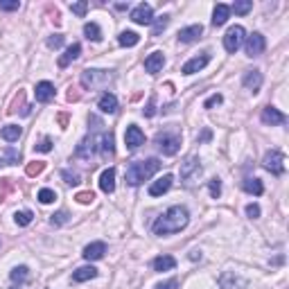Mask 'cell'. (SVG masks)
Segmentation results:
<instances>
[{"label": "cell", "instance_id": "cell-1", "mask_svg": "<svg viewBox=\"0 0 289 289\" xmlns=\"http://www.w3.org/2000/svg\"><path fill=\"white\" fill-rule=\"evenodd\" d=\"M190 215L183 206H172L170 210L165 212L163 217H158L156 224H154V233L156 235H172V233H179L188 226Z\"/></svg>", "mask_w": 289, "mask_h": 289}, {"label": "cell", "instance_id": "cell-2", "mask_svg": "<svg viewBox=\"0 0 289 289\" xmlns=\"http://www.w3.org/2000/svg\"><path fill=\"white\" fill-rule=\"evenodd\" d=\"M161 167V161L158 158H147V161H138V163H131L124 172V179L129 185H140L142 181H147L149 176H154Z\"/></svg>", "mask_w": 289, "mask_h": 289}, {"label": "cell", "instance_id": "cell-3", "mask_svg": "<svg viewBox=\"0 0 289 289\" xmlns=\"http://www.w3.org/2000/svg\"><path fill=\"white\" fill-rule=\"evenodd\" d=\"M111 81V72L108 70H84L81 72V86L86 88H99Z\"/></svg>", "mask_w": 289, "mask_h": 289}, {"label": "cell", "instance_id": "cell-4", "mask_svg": "<svg viewBox=\"0 0 289 289\" xmlns=\"http://www.w3.org/2000/svg\"><path fill=\"white\" fill-rule=\"evenodd\" d=\"M262 165H264V170H269L271 174L280 176L284 172V156H282V152H278V149H271V152H266Z\"/></svg>", "mask_w": 289, "mask_h": 289}, {"label": "cell", "instance_id": "cell-5", "mask_svg": "<svg viewBox=\"0 0 289 289\" xmlns=\"http://www.w3.org/2000/svg\"><path fill=\"white\" fill-rule=\"evenodd\" d=\"M244 43V27L242 25H233L228 32H226V36H224V48H226V52H237L239 50V45Z\"/></svg>", "mask_w": 289, "mask_h": 289}, {"label": "cell", "instance_id": "cell-6", "mask_svg": "<svg viewBox=\"0 0 289 289\" xmlns=\"http://www.w3.org/2000/svg\"><path fill=\"white\" fill-rule=\"evenodd\" d=\"M201 174V165H199V158L197 156H190L188 161L181 165V179H183L185 185H192L194 179H199Z\"/></svg>", "mask_w": 289, "mask_h": 289}, {"label": "cell", "instance_id": "cell-7", "mask_svg": "<svg viewBox=\"0 0 289 289\" xmlns=\"http://www.w3.org/2000/svg\"><path fill=\"white\" fill-rule=\"evenodd\" d=\"M181 147V135L179 133H163L158 135V149H161L165 156H174Z\"/></svg>", "mask_w": 289, "mask_h": 289}, {"label": "cell", "instance_id": "cell-8", "mask_svg": "<svg viewBox=\"0 0 289 289\" xmlns=\"http://www.w3.org/2000/svg\"><path fill=\"white\" fill-rule=\"evenodd\" d=\"M131 21L138 23V25H152V23H154V9H152V5L140 3L138 7L131 12Z\"/></svg>", "mask_w": 289, "mask_h": 289}, {"label": "cell", "instance_id": "cell-9", "mask_svg": "<svg viewBox=\"0 0 289 289\" xmlns=\"http://www.w3.org/2000/svg\"><path fill=\"white\" fill-rule=\"evenodd\" d=\"M115 156V147H113V133H102L97 144V158L99 161H111Z\"/></svg>", "mask_w": 289, "mask_h": 289}, {"label": "cell", "instance_id": "cell-10", "mask_svg": "<svg viewBox=\"0 0 289 289\" xmlns=\"http://www.w3.org/2000/svg\"><path fill=\"white\" fill-rule=\"evenodd\" d=\"M244 48H246V54H248V57H260V54L264 52V48H266V41H264V36H262L260 32H255V34H251V36L246 39Z\"/></svg>", "mask_w": 289, "mask_h": 289}, {"label": "cell", "instance_id": "cell-11", "mask_svg": "<svg viewBox=\"0 0 289 289\" xmlns=\"http://www.w3.org/2000/svg\"><path fill=\"white\" fill-rule=\"evenodd\" d=\"M124 142H126V147H129V149H138L140 144L144 142V133L140 131V126H135V124H129V126H126Z\"/></svg>", "mask_w": 289, "mask_h": 289}, {"label": "cell", "instance_id": "cell-12", "mask_svg": "<svg viewBox=\"0 0 289 289\" xmlns=\"http://www.w3.org/2000/svg\"><path fill=\"white\" fill-rule=\"evenodd\" d=\"M262 122H264V124H271V126L284 124V122H287V115L273 106H266V108H262Z\"/></svg>", "mask_w": 289, "mask_h": 289}, {"label": "cell", "instance_id": "cell-13", "mask_svg": "<svg viewBox=\"0 0 289 289\" xmlns=\"http://www.w3.org/2000/svg\"><path fill=\"white\" fill-rule=\"evenodd\" d=\"M208 61H210V57L208 54H199V57H192L188 63H185L181 70H183V75H194V72L203 70V68L208 66Z\"/></svg>", "mask_w": 289, "mask_h": 289}, {"label": "cell", "instance_id": "cell-14", "mask_svg": "<svg viewBox=\"0 0 289 289\" xmlns=\"http://www.w3.org/2000/svg\"><path fill=\"white\" fill-rule=\"evenodd\" d=\"M242 84H244V88H248V90H260V86H262V72L260 70H246L244 72V77H242Z\"/></svg>", "mask_w": 289, "mask_h": 289}, {"label": "cell", "instance_id": "cell-15", "mask_svg": "<svg viewBox=\"0 0 289 289\" xmlns=\"http://www.w3.org/2000/svg\"><path fill=\"white\" fill-rule=\"evenodd\" d=\"M36 102H52L54 99V86L50 84V81H41V84H36Z\"/></svg>", "mask_w": 289, "mask_h": 289}, {"label": "cell", "instance_id": "cell-16", "mask_svg": "<svg viewBox=\"0 0 289 289\" xmlns=\"http://www.w3.org/2000/svg\"><path fill=\"white\" fill-rule=\"evenodd\" d=\"M163 66H165V57H163V52H152L147 59H144V70L152 72V75H156Z\"/></svg>", "mask_w": 289, "mask_h": 289}, {"label": "cell", "instance_id": "cell-17", "mask_svg": "<svg viewBox=\"0 0 289 289\" xmlns=\"http://www.w3.org/2000/svg\"><path fill=\"white\" fill-rule=\"evenodd\" d=\"M172 174H165L163 176V179H158L156 183H152L149 185V194H152V197H161V194H165L167 190L172 188Z\"/></svg>", "mask_w": 289, "mask_h": 289}, {"label": "cell", "instance_id": "cell-18", "mask_svg": "<svg viewBox=\"0 0 289 289\" xmlns=\"http://www.w3.org/2000/svg\"><path fill=\"white\" fill-rule=\"evenodd\" d=\"M99 188L106 194H111L113 190H115V170H113V167L102 172V176H99Z\"/></svg>", "mask_w": 289, "mask_h": 289}, {"label": "cell", "instance_id": "cell-19", "mask_svg": "<svg viewBox=\"0 0 289 289\" xmlns=\"http://www.w3.org/2000/svg\"><path fill=\"white\" fill-rule=\"evenodd\" d=\"M104 253H106V244L104 242H93L84 248V257L86 260H102Z\"/></svg>", "mask_w": 289, "mask_h": 289}, {"label": "cell", "instance_id": "cell-20", "mask_svg": "<svg viewBox=\"0 0 289 289\" xmlns=\"http://www.w3.org/2000/svg\"><path fill=\"white\" fill-rule=\"evenodd\" d=\"M201 34H203L201 25H190V27H185V30L179 32V41L181 43H192V41H197Z\"/></svg>", "mask_w": 289, "mask_h": 289}, {"label": "cell", "instance_id": "cell-21", "mask_svg": "<svg viewBox=\"0 0 289 289\" xmlns=\"http://www.w3.org/2000/svg\"><path fill=\"white\" fill-rule=\"evenodd\" d=\"M79 54H81V45H79V43H72L70 48L66 50V54H63V57H59V68L70 66V63L75 61V59L79 57Z\"/></svg>", "mask_w": 289, "mask_h": 289}, {"label": "cell", "instance_id": "cell-22", "mask_svg": "<svg viewBox=\"0 0 289 289\" xmlns=\"http://www.w3.org/2000/svg\"><path fill=\"white\" fill-rule=\"evenodd\" d=\"M230 16V7L228 5H217L215 12H212V25L215 27H221Z\"/></svg>", "mask_w": 289, "mask_h": 289}, {"label": "cell", "instance_id": "cell-23", "mask_svg": "<svg viewBox=\"0 0 289 289\" xmlns=\"http://www.w3.org/2000/svg\"><path fill=\"white\" fill-rule=\"evenodd\" d=\"M97 106H99V111H102V113H115L117 111V97H115V95H111V93L102 95Z\"/></svg>", "mask_w": 289, "mask_h": 289}, {"label": "cell", "instance_id": "cell-24", "mask_svg": "<svg viewBox=\"0 0 289 289\" xmlns=\"http://www.w3.org/2000/svg\"><path fill=\"white\" fill-rule=\"evenodd\" d=\"M95 275H97L95 266H79V269L72 273V280H75V282H86V280H93Z\"/></svg>", "mask_w": 289, "mask_h": 289}, {"label": "cell", "instance_id": "cell-25", "mask_svg": "<svg viewBox=\"0 0 289 289\" xmlns=\"http://www.w3.org/2000/svg\"><path fill=\"white\" fill-rule=\"evenodd\" d=\"M21 133H23V129L18 124H7V126H3V129H0V138L7 140V142L18 140V138H21Z\"/></svg>", "mask_w": 289, "mask_h": 289}, {"label": "cell", "instance_id": "cell-26", "mask_svg": "<svg viewBox=\"0 0 289 289\" xmlns=\"http://www.w3.org/2000/svg\"><path fill=\"white\" fill-rule=\"evenodd\" d=\"M176 266V260L172 255H158L154 260V271H172Z\"/></svg>", "mask_w": 289, "mask_h": 289}, {"label": "cell", "instance_id": "cell-27", "mask_svg": "<svg viewBox=\"0 0 289 289\" xmlns=\"http://www.w3.org/2000/svg\"><path fill=\"white\" fill-rule=\"evenodd\" d=\"M242 188L246 190L248 194H255V197H260V194L264 192V185H262L260 179H246V181L242 183Z\"/></svg>", "mask_w": 289, "mask_h": 289}, {"label": "cell", "instance_id": "cell-28", "mask_svg": "<svg viewBox=\"0 0 289 289\" xmlns=\"http://www.w3.org/2000/svg\"><path fill=\"white\" fill-rule=\"evenodd\" d=\"M84 34H86V39H88V41H99V39H102V30L97 27V23H86Z\"/></svg>", "mask_w": 289, "mask_h": 289}, {"label": "cell", "instance_id": "cell-29", "mask_svg": "<svg viewBox=\"0 0 289 289\" xmlns=\"http://www.w3.org/2000/svg\"><path fill=\"white\" fill-rule=\"evenodd\" d=\"M0 158H3L5 165H16V163L21 161V152H18V149H14V147H7Z\"/></svg>", "mask_w": 289, "mask_h": 289}, {"label": "cell", "instance_id": "cell-30", "mask_svg": "<svg viewBox=\"0 0 289 289\" xmlns=\"http://www.w3.org/2000/svg\"><path fill=\"white\" fill-rule=\"evenodd\" d=\"M140 36L135 34V32H122L120 34V45H124V48H133V45H138Z\"/></svg>", "mask_w": 289, "mask_h": 289}, {"label": "cell", "instance_id": "cell-31", "mask_svg": "<svg viewBox=\"0 0 289 289\" xmlns=\"http://www.w3.org/2000/svg\"><path fill=\"white\" fill-rule=\"evenodd\" d=\"M237 284H242V287H244L242 280L235 278L233 273H224V275H221V287H224V289H235Z\"/></svg>", "mask_w": 289, "mask_h": 289}, {"label": "cell", "instance_id": "cell-32", "mask_svg": "<svg viewBox=\"0 0 289 289\" xmlns=\"http://www.w3.org/2000/svg\"><path fill=\"white\" fill-rule=\"evenodd\" d=\"M27 278H30V269L27 266H16L12 271V282H25Z\"/></svg>", "mask_w": 289, "mask_h": 289}, {"label": "cell", "instance_id": "cell-33", "mask_svg": "<svg viewBox=\"0 0 289 289\" xmlns=\"http://www.w3.org/2000/svg\"><path fill=\"white\" fill-rule=\"evenodd\" d=\"M14 219H16L18 226H27V224H32V219H34V212H32V210H21V212L14 215Z\"/></svg>", "mask_w": 289, "mask_h": 289}, {"label": "cell", "instance_id": "cell-34", "mask_svg": "<svg viewBox=\"0 0 289 289\" xmlns=\"http://www.w3.org/2000/svg\"><path fill=\"white\" fill-rule=\"evenodd\" d=\"M43 170H45V163H43V161H34V163H27L25 174H27V176H39Z\"/></svg>", "mask_w": 289, "mask_h": 289}, {"label": "cell", "instance_id": "cell-35", "mask_svg": "<svg viewBox=\"0 0 289 289\" xmlns=\"http://www.w3.org/2000/svg\"><path fill=\"white\" fill-rule=\"evenodd\" d=\"M61 179L66 181L68 185H77L81 181V176H79V172H72V170H61Z\"/></svg>", "mask_w": 289, "mask_h": 289}, {"label": "cell", "instance_id": "cell-36", "mask_svg": "<svg viewBox=\"0 0 289 289\" xmlns=\"http://www.w3.org/2000/svg\"><path fill=\"white\" fill-rule=\"evenodd\" d=\"M251 9H253V3H251V0H242V3H235V5H233V7H230V12L242 14V16H244V14H248Z\"/></svg>", "mask_w": 289, "mask_h": 289}, {"label": "cell", "instance_id": "cell-37", "mask_svg": "<svg viewBox=\"0 0 289 289\" xmlns=\"http://www.w3.org/2000/svg\"><path fill=\"white\" fill-rule=\"evenodd\" d=\"M167 23H170V18H167V16L156 18V21H154V27H152V36H158V34H161V32L167 27Z\"/></svg>", "mask_w": 289, "mask_h": 289}, {"label": "cell", "instance_id": "cell-38", "mask_svg": "<svg viewBox=\"0 0 289 289\" xmlns=\"http://www.w3.org/2000/svg\"><path fill=\"white\" fill-rule=\"evenodd\" d=\"M54 199H57V192H54V190H50V188H43L39 192V201L41 203H52Z\"/></svg>", "mask_w": 289, "mask_h": 289}, {"label": "cell", "instance_id": "cell-39", "mask_svg": "<svg viewBox=\"0 0 289 289\" xmlns=\"http://www.w3.org/2000/svg\"><path fill=\"white\" fill-rule=\"evenodd\" d=\"M50 221H52V226H63V224H66V221H68V212H66V210H59V212H54V215H52V219H50Z\"/></svg>", "mask_w": 289, "mask_h": 289}, {"label": "cell", "instance_id": "cell-40", "mask_svg": "<svg viewBox=\"0 0 289 289\" xmlns=\"http://www.w3.org/2000/svg\"><path fill=\"white\" fill-rule=\"evenodd\" d=\"M70 9H72V14H77V16H84V14L88 12V3H86V0H81V3H72Z\"/></svg>", "mask_w": 289, "mask_h": 289}, {"label": "cell", "instance_id": "cell-41", "mask_svg": "<svg viewBox=\"0 0 289 289\" xmlns=\"http://www.w3.org/2000/svg\"><path fill=\"white\" fill-rule=\"evenodd\" d=\"M23 99H25V93H23V90H18V95H16V97H14V102L9 104L7 113H16V111H18V106H21V104H23Z\"/></svg>", "mask_w": 289, "mask_h": 289}, {"label": "cell", "instance_id": "cell-42", "mask_svg": "<svg viewBox=\"0 0 289 289\" xmlns=\"http://www.w3.org/2000/svg\"><path fill=\"white\" fill-rule=\"evenodd\" d=\"M18 7H21L18 0H0V9H3V12H16Z\"/></svg>", "mask_w": 289, "mask_h": 289}, {"label": "cell", "instance_id": "cell-43", "mask_svg": "<svg viewBox=\"0 0 289 289\" xmlns=\"http://www.w3.org/2000/svg\"><path fill=\"white\" fill-rule=\"evenodd\" d=\"M14 190V179H3V192H0V201L7 199V194Z\"/></svg>", "mask_w": 289, "mask_h": 289}, {"label": "cell", "instance_id": "cell-44", "mask_svg": "<svg viewBox=\"0 0 289 289\" xmlns=\"http://www.w3.org/2000/svg\"><path fill=\"white\" fill-rule=\"evenodd\" d=\"M34 149H36V152H43V154L52 152V140H50V138H43L39 144H34Z\"/></svg>", "mask_w": 289, "mask_h": 289}, {"label": "cell", "instance_id": "cell-45", "mask_svg": "<svg viewBox=\"0 0 289 289\" xmlns=\"http://www.w3.org/2000/svg\"><path fill=\"white\" fill-rule=\"evenodd\" d=\"M63 45V36L61 34H54V36H50L48 39V48L50 50H57V48H61Z\"/></svg>", "mask_w": 289, "mask_h": 289}, {"label": "cell", "instance_id": "cell-46", "mask_svg": "<svg viewBox=\"0 0 289 289\" xmlns=\"http://www.w3.org/2000/svg\"><path fill=\"white\" fill-rule=\"evenodd\" d=\"M221 99H224V97H221V95H219V93H215V95H210V97H208V99H206V104H203V106H206V108H212V106H219V104H221Z\"/></svg>", "mask_w": 289, "mask_h": 289}, {"label": "cell", "instance_id": "cell-47", "mask_svg": "<svg viewBox=\"0 0 289 289\" xmlns=\"http://www.w3.org/2000/svg\"><path fill=\"white\" fill-rule=\"evenodd\" d=\"M208 188H210V194H212L215 199L221 194V183H219V179H212L210 183H208Z\"/></svg>", "mask_w": 289, "mask_h": 289}, {"label": "cell", "instance_id": "cell-48", "mask_svg": "<svg viewBox=\"0 0 289 289\" xmlns=\"http://www.w3.org/2000/svg\"><path fill=\"white\" fill-rule=\"evenodd\" d=\"M75 199H77V201H79V203H84V206H86V203H93L95 194H93V192H79Z\"/></svg>", "mask_w": 289, "mask_h": 289}, {"label": "cell", "instance_id": "cell-49", "mask_svg": "<svg viewBox=\"0 0 289 289\" xmlns=\"http://www.w3.org/2000/svg\"><path fill=\"white\" fill-rule=\"evenodd\" d=\"M142 113H144L147 117H154V115H156V104H154V97L147 102V106L142 108Z\"/></svg>", "mask_w": 289, "mask_h": 289}, {"label": "cell", "instance_id": "cell-50", "mask_svg": "<svg viewBox=\"0 0 289 289\" xmlns=\"http://www.w3.org/2000/svg\"><path fill=\"white\" fill-rule=\"evenodd\" d=\"M246 215L251 217V219L260 217V206H255V203H248V206H246Z\"/></svg>", "mask_w": 289, "mask_h": 289}, {"label": "cell", "instance_id": "cell-51", "mask_svg": "<svg viewBox=\"0 0 289 289\" xmlns=\"http://www.w3.org/2000/svg\"><path fill=\"white\" fill-rule=\"evenodd\" d=\"M156 289H179V280H167V282H161Z\"/></svg>", "mask_w": 289, "mask_h": 289}, {"label": "cell", "instance_id": "cell-52", "mask_svg": "<svg viewBox=\"0 0 289 289\" xmlns=\"http://www.w3.org/2000/svg\"><path fill=\"white\" fill-rule=\"evenodd\" d=\"M81 97V93L77 88H70V93H68V102H77V99Z\"/></svg>", "mask_w": 289, "mask_h": 289}, {"label": "cell", "instance_id": "cell-53", "mask_svg": "<svg viewBox=\"0 0 289 289\" xmlns=\"http://www.w3.org/2000/svg\"><path fill=\"white\" fill-rule=\"evenodd\" d=\"M57 122H59V126H68V113H59Z\"/></svg>", "mask_w": 289, "mask_h": 289}, {"label": "cell", "instance_id": "cell-54", "mask_svg": "<svg viewBox=\"0 0 289 289\" xmlns=\"http://www.w3.org/2000/svg\"><path fill=\"white\" fill-rule=\"evenodd\" d=\"M199 140H203V142H206V140H210V131H203V133H201V138H199Z\"/></svg>", "mask_w": 289, "mask_h": 289}, {"label": "cell", "instance_id": "cell-55", "mask_svg": "<svg viewBox=\"0 0 289 289\" xmlns=\"http://www.w3.org/2000/svg\"><path fill=\"white\" fill-rule=\"evenodd\" d=\"M3 165H5V163H3V158H0V167H3Z\"/></svg>", "mask_w": 289, "mask_h": 289}]
</instances>
